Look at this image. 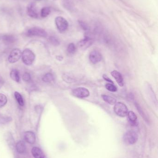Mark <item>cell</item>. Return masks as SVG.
<instances>
[{
    "label": "cell",
    "mask_w": 158,
    "mask_h": 158,
    "mask_svg": "<svg viewBox=\"0 0 158 158\" xmlns=\"http://www.w3.org/2000/svg\"><path fill=\"white\" fill-rule=\"evenodd\" d=\"M148 89L149 91V94L150 97H151L152 99V101L153 102L154 104H156V105H157V98H156L155 93H154L153 89L152 88L151 86L149 85V86H148Z\"/></svg>",
    "instance_id": "obj_21"
},
{
    "label": "cell",
    "mask_w": 158,
    "mask_h": 158,
    "mask_svg": "<svg viewBox=\"0 0 158 158\" xmlns=\"http://www.w3.org/2000/svg\"><path fill=\"white\" fill-rule=\"evenodd\" d=\"M78 24H79V26H81V27L84 30L88 31V30H89V26L87 24L85 23V22L82 21V20H79V21H78Z\"/></svg>",
    "instance_id": "obj_29"
},
{
    "label": "cell",
    "mask_w": 158,
    "mask_h": 158,
    "mask_svg": "<svg viewBox=\"0 0 158 158\" xmlns=\"http://www.w3.org/2000/svg\"><path fill=\"white\" fill-rule=\"evenodd\" d=\"M89 94L90 93L88 89L83 87L76 88L72 91V94L74 97L81 99L89 97Z\"/></svg>",
    "instance_id": "obj_6"
},
{
    "label": "cell",
    "mask_w": 158,
    "mask_h": 158,
    "mask_svg": "<svg viewBox=\"0 0 158 158\" xmlns=\"http://www.w3.org/2000/svg\"><path fill=\"white\" fill-rule=\"evenodd\" d=\"M114 112L118 116L123 117L127 116L128 113V109L124 103L121 102H117L114 104Z\"/></svg>",
    "instance_id": "obj_3"
},
{
    "label": "cell",
    "mask_w": 158,
    "mask_h": 158,
    "mask_svg": "<svg viewBox=\"0 0 158 158\" xmlns=\"http://www.w3.org/2000/svg\"><path fill=\"white\" fill-rule=\"evenodd\" d=\"M22 53L21 50L18 49H15L11 52L9 56V62L11 63H16L19 61L22 56Z\"/></svg>",
    "instance_id": "obj_7"
},
{
    "label": "cell",
    "mask_w": 158,
    "mask_h": 158,
    "mask_svg": "<svg viewBox=\"0 0 158 158\" xmlns=\"http://www.w3.org/2000/svg\"><path fill=\"white\" fill-rule=\"evenodd\" d=\"M38 1H40V0H38Z\"/></svg>",
    "instance_id": "obj_34"
},
{
    "label": "cell",
    "mask_w": 158,
    "mask_h": 158,
    "mask_svg": "<svg viewBox=\"0 0 158 158\" xmlns=\"http://www.w3.org/2000/svg\"><path fill=\"white\" fill-rule=\"evenodd\" d=\"M76 51V48L75 45L73 43H71L68 45L67 47V51L69 54H73Z\"/></svg>",
    "instance_id": "obj_28"
},
{
    "label": "cell",
    "mask_w": 158,
    "mask_h": 158,
    "mask_svg": "<svg viewBox=\"0 0 158 158\" xmlns=\"http://www.w3.org/2000/svg\"><path fill=\"white\" fill-rule=\"evenodd\" d=\"M2 41L5 44L7 45H10L13 44L16 41L15 37L12 35H3L2 37Z\"/></svg>",
    "instance_id": "obj_15"
},
{
    "label": "cell",
    "mask_w": 158,
    "mask_h": 158,
    "mask_svg": "<svg viewBox=\"0 0 158 158\" xmlns=\"http://www.w3.org/2000/svg\"><path fill=\"white\" fill-rule=\"evenodd\" d=\"M64 6L68 11L73 12L74 10V5L72 0H64Z\"/></svg>",
    "instance_id": "obj_20"
},
{
    "label": "cell",
    "mask_w": 158,
    "mask_h": 158,
    "mask_svg": "<svg viewBox=\"0 0 158 158\" xmlns=\"http://www.w3.org/2000/svg\"><path fill=\"white\" fill-rule=\"evenodd\" d=\"M31 152L35 158H48L43 151L38 147H34Z\"/></svg>",
    "instance_id": "obj_14"
},
{
    "label": "cell",
    "mask_w": 158,
    "mask_h": 158,
    "mask_svg": "<svg viewBox=\"0 0 158 158\" xmlns=\"http://www.w3.org/2000/svg\"><path fill=\"white\" fill-rule=\"evenodd\" d=\"M127 118L130 124L133 126H136L138 124L137 117L135 112L132 111H129L127 113Z\"/></svg>",
    "instance_id": "obj_12"
},
{
    "label": "cell",
    "mask_w": 158,
    "mask_h": 158,
    "mask_svg": "<svg viewBox=\"0 0 158 158\" xmlns=\"http://www.w3.org/2000/svg\"><path fill=\"white\" fill-rule=\"evenodd\" d=\"M123 140L125 144L129 145H133L137 141L138 136L135 131L130 130L124 134Z\"/></svg>",
    "instance_id": "obj_1"
},
{
    "label": "cell",
    "mask_w": 158,
    "mask_h": 158,
    "mask_svg": "<svg viewBox=\"0 0 158 158\" xmlns=\"http://www.w3.org/2000/svg\"><path fill=\"white\" fill-rule=\"evenodd\" d=\"M25 139L27 143L34 144L35 142L36 137L35 133L32 131H27L24 134Z\"/></svg>",
    "instance_id": "obj_13"
},
{
    "label": "cell",
    "mask_w": 158,
    "mask_h": 158,
    "mask_svg": "<svg viewBox=\"0 0 158 158\" xmlns=\"http://www.w3.org/2000/svg\"><path fill=\"white\" fill-rule=\"evenodd\" d=\"M101 53L97 50L92 51L89 54V60L92 63L96 64L102 60Z\"/></svg>",
    "instance_id": "obj_8"
},
{
    "label": "cell",
    "mask_w": 158,
    "mask_h": 158,
    "mask_svg": "<svg viewBox=\"0 0 158 158\" xmlns=\"http://www.w3.org/2000/svg\"><path fill=\"white\" fill-rule=\"evenodd\" d=\"M8 99L7 97L2 93H0V108L6 105Z\"/></svg>",
    "instance_id": "obj_25"
},
{
    "label": "cell",
    "mask_w": 158,
    "mask_h": 158,
    "mask_svg": "<svg viewBox=\"0 0 158 158\" xmlns=\"http://www.w3.org/2000/svg\"><path fill=\"white\" fill-rule=\"evenodd\" d=\"M55 24L57 29L60 32L63 33L65 32L69 26L68 21L62 16L57 17L55 18Z\"/></svg>",
    "instance_id": "obj_4"
},
{
    "label": "cell",
    "mask_w": 158,
    "mask_h": 158,
    "mask_svg": "<svg viewBox=\"0 0 158 158\" xmlns=\"http://www.w3.org/2000/svg\"><path fill=\"white\" fill-rule=\"evenodd\" d=\"M111 75L114 78L117 83L120 87H123L124 85L123 79L121 73L116 70H114L111 73Z\"/></svg>",
    "instance_id": "obj_11"
},
{
    "label": "cell",
    "mask_w": 158,
    "mask_h": 158,
    "mask_svg": "<svg viewBox=\"0 0 158 158\" xmlns=\"http://www.w3.org/2000/svg\"><path fill=\"white\" fill-rule=\"evenodd\" d=\"M57 58L59 61H61V60H62L63 57L61 56H57Z\"/></svg>",
    "instance_id": "obj_33"
},
{
    "label": "cell",
    "mask_w": 158,
    "mask_h": 158,
    "mask_svg": "<svg viewBox=\"0 0 158 158\" xmlns=\"http://www.w3.org/2000/svg\"><path fill=\"white\" fill-rule=\"evenodd\" d=\"M22 59L24 63L27 65H31L34 63L35 55L33 51L29 49H25L22 53Z\"/></svg>",
    "instance_id": "obj_2"
},
{
    "label": "cell",
    "mask_w": 158,
    "mask_h": 158,
    "mask_svg": "<svg viewBox=\"0 0 158 158\" xmlns=\"http://www.w3.org/2000/svg\"><path fill=\"white\" fill-rule=\"evenodd\" d=\"M51 12L50 8L49 7H44L41 10V16L42 17L46 18L50 14Z\"/></svg>",
    "instance_id": "obj_24"
},
{
    "label": "cell",
    "mask_w": 158,
    "mask_h": 158,
    "mask_svg": "<svg viewBox=\"0 0 158 158\" xmlns=\"http://www.w3.org/2000/svg\"><path fill=\"white\" fill-rule=\"evenodd\" d=\"M27 34L30 36H38L43 38H46L48 36V33L45 30L38 27H34L29 29L27 30Z\"/></svg>",
    "instance_id": "obj_5"
},
{
    "label": "cell",
    "mask_w": 158,
    "mask_h": 158,
    "mask_svg": "<svg viewBox=\"0 0 158 158\" xmlns=\"http://www.w3.org/2000/svg\"><path fill=\"white\" fill-rule=\"evenodd\" d=\"M16 149L19 153H23L26 150L25 144L23 141H19L16 143Z\"/></svg>",
    "instance_id": "obj_16"
},
{
    "label": "cell",
    "mask_w": 158,
    "mask_h": 158,
    "mask_svg": "<svg viewBox=\"0 0 158 158\" xmlns=\"http://www.w3.org/2000/svg\"><path fill=\"white\" fill-rule=\"evenodd\" d=\"M23 78L24 81H25V82H29L31 79V75H30L29 73L25 72L23 75Z\"/></svg>",
    "instance_id": "obj_30"
},
{
    "label": "cell",
    "mask_w": 158,
    "mask_h": 158,
    "mask_svg": "<svg viewBox=\"0 0 158 158\" xmlns=\"http://www.w3.org/2000/svg\"><path fill=\"white\" fill-rule=\"evenodd\" d=\"M11 78L17 82H19L20 80V73L18 70L16 69H13L11 71L10 74Z\"/></svg>",
    "instance_id": "obj_18"
},
{
    "label": "cell",
    "mask_w": 158,
    "mask_h": 158,
    "mask_svg": "<svg viewBox=\"0 0 158 158\" xmlns=\"http://www.w3.org/2000/svg\"><path fill=\"white\" fill-rule=\"evenodd\" d=\"M102 77L104 79V80L107 81V82H109L110 83H111V84H114L113 81L106 75H102Z\"/></svg>",
    "instance_id": "obj_31"
},
{
    "label": "cell",
    "mask_w": 158,
    "mask_h": 158,
    "mask_svg": "<svg viewBox=\"0 0 158 158\" xmlns=\"http://www.w3.org/2000/svg\"><path fill=\"white\" fill-rule=\"evenodd\" d=\"M27 13L28 15L33 18H38V13L36 8L35 4L34 3H31L28 5L27 7Z\"/></svg>",
    "instance_id": "obj_10"
},
{
    "label": "cell",
    "mask_w": 158,
    "mask_h": 158,
    "mask_svg": "<svg viewBox=\"0 0 158 158\" xmlns=\"http://www.w3.org/2000/svg\"><path fill=\"white\" fill-rule=\"evenodd\" d=\"M54 76H53V75L50 73H47L42 77L43 81L44 82H47V83L52 82L54 80Z\"/></svg>",
    "instance_id": "obj_22"
},
{
    "label": "cell",
    "mask_w": 158,
    "mask_h": 158,
    "mask_svg": "<svg viewBox=\"0 0 158 158\" xmlns=\"http://www.w3.org/2000/svg\"><path fill=\"white\" fill-rule=\"evenodd\" d=\"M4 82L5 81H4V79L0 75V88H1L4 85Z\"/></svg>",
    "instance_id": "obj_32"
},
{
    "label": "cell",
    "mask_w": 158,
    "mask_h": 158,
    "mask_svg": "<svg viewBox=\"0 0 158 158\" xmlns=\"http://www.w3.org/2000/svg\"><path fill=\"white\" fill-rule=\"evenodd\" d=\"M135 105L136 108L137 110L138 111L139 113V114L140 115L142 118L144 119L145 121L147 123H148L149 122L148 119V116L146 115V113L144 112L143 111V109L141 108V106H140L139 104L138 103L135 102Z\"/></svg>",
    "instance_id": "obj_17"
},
{
    "label": "cell",
    "mask_w": 158,
    "mask_h": 158,
    "mask_svg": "<svg viewBox=\"0 0 158 158\" xmlns=\"http://www.w3.org/2000/svg\"><path fill=\"white\" fill-rule=\"evenodd\" d=\"M15 96L19 105L21 106H23L24 105V102L22 95L19 92L15 91Z\"/></svg>",
    "instance_id": "obj_23"
},
{
    "label": "cell",
    "mask_w": 158,
    "mask_h": 158,
    "mask_svg": "<svg viewBox=\"0 0 158 158\" xmlns=\"http://www.w3.org/2000/svg\"><path fill=\"white\" fill-rule=\"evenodd\" d=\"M93 43V40L89 36H86L78 43L77 46L80 49L85 50L89 48Z\"/></svg>",
    "instance_id": "obj_9"
},
{
    "label": "cell",
    "mask_w": 158,
    "mask_h": 158,
    "mask_svg": "<svg viewBox=\"0 0 158 158\" xmlns=\"http://www.w3.org/2000/svg\"><path fill=\"white\" fill-rule=\"evenodd\" d=\"M105 87L109 91L111 92H115L117 91V88L116 86H114V84L111 83H107L105 85Z\"/></svg>",
    "instance_id": "obj_26"
},
{
    "label": "cell",
    "mask_w": 158,
    "mask_h": 158,
    "mask_svg": "<svg viewBox=\"0 0 158 158\" xmlns=\"http://www.w3.org/2000/svg\"><path fill=\"white\" fill-rule=\"evenodd\" d=\"M49 41L54 46H58L60 45V42L59 39L54 36H50L49 38Z\"/></svg>",
    "instance_id": "obj_27"
},
{
    "label": "cell",
    "mask_w": 158,
    "mask_h": 158,
    "mask_svg": "<svg viewBox=\"0 0 158 158\" xmlns=\"http://www.w3.org/2000/svg\"><path fill=\"white\" fill-rule=\"evenodd\" d=\"M102 99H103L104 101L106 102L109 104L114 105L116 103V100L111 96L103 94V95H102Z\"/></svg>",
    "instance_id": "obj_19"
}]
</instances>
